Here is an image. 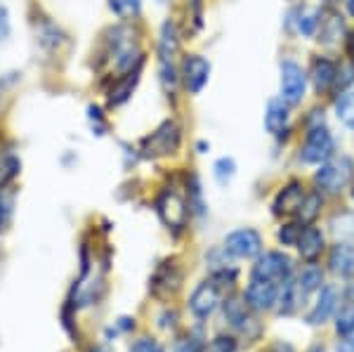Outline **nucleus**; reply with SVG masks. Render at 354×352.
I'll list each match as a JSON object with an SVG mask.
<instances>
[{"mask_svg": "<svg viewBox=\"0 0 354 352\" xmlns=\"http://www.w3.org/2000/svg\"><path fill=\"white\" fill-rule=\"evenodd\" d=\"M147 64V50L142 45L137 21H113L100 33L93 50V69L100 85L113 76H121Z\"/></svg>", "mask_w": 354, "mask_h": 352, "instance_id": "obj_1", "label": "nucleus"}, {"mask_svg": "<svg viewBox=\"0 0 354 352\" xmlns=\"http://www.w3.org/2000/svg\"><path fill=\"white\" fill-rule=\"evenodd\" d=\"M31 36L36 53L43 55V59L57 62L73 48V38L55 17L45 15L43 10H36L31 15Z\"/></svg>", "mask_w": 354, "mask_h": 352, "instance_id": "obj_2", "label": "nucleus"}, {"mask_svg": "<svg viewBox=\"0 0 354 352\" xmlns=\"http://www.w3.org/2000/svg\"><path fill=\"white\" fill-rule=\"evenodd\" d=\"M182 145V126L175 118H165L158 123L149 135L140 140L137 145V154L140 158H163L173 156Z\"/></svg>", "mask_w": 354, "mask_h": 352, "instance_id": "obj_3", "label": "nucleus"}, {"mask_svg": "<svg viewBox=\"0 0 354 352\" xmlns=\"http://www.w3.org/2000/svg\"><path fill=\"white\" fill-rule=\"evenodd\" d=\"M210 73H213V64L208 57L198 53H187L180 57V83L189 98H198L210 83Z\"/></svg>", "mask_w": 354, "mask_h": 352, "instance_id": "obj_4", "label": "nucleus"}, {"mask_svg": "<svg viewBox=\"0 0 354 352\" xmlns=\"http://www.w3.org/2000/svg\"><path fill=\"white\" fill-rule=\"evenodd\" d=\"M156 213L161 218V223L173 232H182L189 223V203L182 196V192L177 187H165V189L156 198Z\"/></svg>", "mask_w": 354, "mask_h": 352, "instance_id": "obj_5", "label": "nucleus"}, {"mask_svg": "<svg viewBox=\"0 0 354 352\" xmlns=\"http://www.w3.org/2000/svg\"><path fill=\"white\" fill-rule=\"evenodd\" d=\"M142 71H145V66L133 69L128 73H121V76H113V78H109V81H104L100 85L102 95H104V106H106V109L116 111V109H121V106H125L130 100H133L137 85H140V81H142Z\"/></svg>", "mask_w": 354, "mask_h": 352, "instance_id": "obj_6", "label": "nucleus"}, {"mask_svg": "<svg viewBox=\"0 0 354 352\" xmlns=\"http://www.w3.org/2000/svg\"><path fill=\"white\" fill-rule=\"evenodd\" d=\"M352 161L347 156H340V158H333V161L324 163L322 170H319L317 175H314V183L322 187L324 192H328V194H338L347 187V183L352 180Z\"/></svg>", "mask_w": 354, "mask_h": 352, "instance_id": "obj_7", "label": "nucleus"}, {"mask_svg": "<svg viewBox=\"0 0 354 352\" xmlns=\"http://www.w3.org/2000/svg\"><path fill=\"white\" fill-rule=\"evenodd\" d=\"M335 151V140L328 128L314 126L307 133V140L300 149V158L305 163H326Z\"/></svg>", "mask_w": 354, "mask_h": 352, "instance_id": "obj_8", "label": "nucleus"}, {"mask_svg": "<svg viewBox=\"0 0 354 352\" xmlns=\"http://www.w3.org/2000/svg\"><path fill=\"white\" fill-rule=\"evenodd\" d=\"M225 251L232 258H258L262 251V237L258 230L253 227H241V230H234L225 237Z\"/></svg>", "mask_w": 354, "mask_h": 352, "instance_id": "obj_9", "label": "nucleus"}, {"mask_svg": "<svg viewBox=\"0 0 354 352\" xmlns=\"http://www.w3.org/2000/svg\"><path fill=\"white\" fill-rule=\"evenodd\" d=\"M305 88H307V76L302 71V66L293 59H283L281 62V100L288 106L300 104L305 98Z\"/></svg>", "mask_w": 354, "mask_h": 352, "instance_id": "obj_10", "label": "nucleus"}, {"mask_svg": "<svg viewBox=\"0 0 354 352\" xmlns=\"http://www.w3.org/2000/svg\"><path fill=\"white\" fill-rule=\"evenodd\" d=\"M290 270H293V263H290L288 255L272 251L258 258V263H255V268H253V279H267L281 286L290 277Z\"/></svg>", "mask_w": 354, "mask_h": 352, "instance_id": "obj_11", "label": "nucleus"}, {"mask_svg": "<svg viewBox=\"0 0 354 352\" xmlns=\"http://www.w3.org/2000/svg\"><path fill=\"white\" fill-rule=\"evenodd\" d=\"M153 53H156V62H180V26L173 17L163 19L158 26Z\"/></svg>", "mask_w": 354, "mask_h": 352, "instance_id": "obj_12", "label": "nucleus"}, {"mask_svg": "<svg viewBox=\"0 0 354 352\" xmlns=\"http://www.w3.org/2000/svg\"><path fill=\"white\" fill-rule=\"evenodd\" d=\"M277 298H279V284L267 279H250L248 288L243 293L245 305L255 312L272 310L277 305Z\"/></svg>", "mask_w": 354, "mask_h": 352, "instance_id": "obj_13", "label": "nucleus"}, {"mask_svg": "<svg viewBox=\"0 0 354 352\" xmlns=\"http://www.w3.org/2000/svg\"><path fill=\"white\" fill-rule=\"evenodd\" d=\"M109 109L104 106V102L90 100L85 104V126H88L93 138H106L111 133V116Z\"/></svg>", "mask_w": 354, "mask_h": 352, "instance_id": "obj_14", "label": "nucleus"}, {"mask_svg": "<svg viewBox=\"0 0 354 352\" xmlns=\"http://www.w3.org/2000/svg\"><path fill=\"white\" fill-rule=\"evenodd\" d=\"M265 130L272 138H286L288 133V104L281 98L267 102L265 109Z\"/></svg>", "mask_w": 354, "mask_h": 352, "instance_id": "obj_15", "label": "nucleus"}, {"mask_svg": "<svg viewBox=\"0 0 354 352\" xmlns=\"http://www.w3.org/2000/svg\"><path fill=\"white\" fill-rule=\"evenodd\" d=\"M180 281H182V272L180 268H177L175 263H163L161 268H158V272L153 275V281H151V288L156 296H170V293H175L177 288H180Z\"/></svg>", "mask_w": 354, "mask_h": 352, "instance_id": "obj_16", "label": "nucleus"}, {"mask_svg": "<svg viewBox=\"0 0 354 352\" xmlns=\"http://www.w3.org/2000/svg\"><path fill=\"white\" fill-rule=\"evenodd\" d=\"M21 175V156L15 147L0 145V187H12Z\"/></svg>", "mask_w": 354, "mask_h": 352, "instance_id": "obj_17", "label": "nucleus"}, {"mask_svg": "<svg viewBox=\"0 0 354 352\" xmlns=\"http://www.w3.org/2000/svg\"><path fill=\"white\" fill-rule=\"evenodd\" d=\"M302 198H305V192H302L300 183L286 185L277 194V198H274V215H293V213H298Z\"/></svg>", "mask_w": 354, "mask_h": 352, "instance_id": "obj_18", "label": "nucleus"}, {"mask_svg": "<svg viewBox=\"0 0 354 352\" xmlns=\"http://www.w3.org/2000/svg\"><path fill=\"white\" fill-rule=\"evenodd\" d=\"M106 10L116 21H140L145 15V0H106Z\"/></svg>", "mask_w": 354, "mask_h": 352, "instance_id": "obj_19", "label": "nucleus"}, {"mask_svg": "<svg viewBox=\"0 0 354 352\" xmlns=\"http://www.w3.org/2000/svg\"><path fill=\"white\" fill-rule=\"evenodd\" d=\"M295 246H298L302 258L314 263L324 251V234L317 227H305V230H300V237H298V241H295Z\"/></svg>", "mask_w": 354, "mask_h": 352, "instance_id": "obj_20", "label": "nucleus"}, {"mask_svg": "<svg viewBox=\"0 0 354 352\" xmlns=\"http://www.w3.org/2000/svg\"><path fill=\"white\" fill-rule=\"evenodd\" d=\"M330 270L338 277H354V246L347 241H340L330 251Z\"/></svg>", "mask_w": 354, "mask_h": 352, "instance_id": "obj_21", "label": "nucleus"}, {"mask_svg": "<svg viewBox=\"0 0 354 352\" xmlns=\"http://www.w3.org/2000/svg\"><path fill=\"white\" fill-rule=\"evenodd\" d=\"M335 64L326 57H317V59L312 62V81H314V90L317 93H326V90L333 88L335 83Z\"/></svg>", "mask_w": 354, "mask_h": 352, "instance_id": "obj_22", "label": "nucleus"}, {"mask_svg": "<svg viewBox=\"0 0 354 352\" xmlns=\"http://www.w3.org/2000/svg\"><path fill=\"white\" fill-rule=\"evenodd\" d=\"M335 303H338V293H335L333 286H326L322 291V296H319L317 305H314V310L310 312V317H307V322H310V324H314V326L324 324V322H326L328 317L333 315Z\"/></svg>", "mask_w": 354, "mask_h": 352, "instance_id": "obj_23", "label": "nucleus"}, {"mask_svg": "<svg viewBox=\"0 0 354 352\" xmlns=\"http://www.w3.org/2000/svg\"><path fill=\"white\" fill-rule=\"evenodd\" d=\"M300 296H302V288H300V284H295L293 279H288L279 286V298H277V303H279V315H293L295 308L300 305Z\"/></svg>", "mask_w": 354, "mask_h": 352, "instance_id": "obj_24", "label": "nucleus"}, {"mask_svg": "<svg viewBox=\"0 0 354 352\" xmlns=\"http://www.w3.org/2000/svg\"><path fill=\"white\" fill-rule=\"evenodd\" d=\"M225 317L234 328H239V331H245V326L253 324V319H250V315H248V305H245V300H241V298L227 300Z\"/></svg>", "mask_w": 354, "mask_h": 352, "instance_id": "obj_25", "label": "nucleus"}, {"mask_svg": "<svg viewBox=\"0 0 354 352\" xmlns=\"http://www.w3.org/2000/svg\"><path fill=\"white\" fill-rule=\"evenodd\" d=\"M290 17H293L295 28H298V33H302V36H314L319 24H322V15L314 8H300L295 12H290Z\"/></svg>", "mask_w": 354, "mask_h": 352, "instance_id": "obj_26", "label": "nucleus"}, {"mask_svg": "<svg viewBox=\"0 0 354 352\" xmlns=\"http://www.w3.org/2000/svg\"><path fill=\"white\" fill-rule=\"evenodd\" d=\"M15 201H17V192L12 187H0V234L10 230L15 218Z\"/></svg>", "mask_w": 354, "mask_h": 352, "instance_id": "obj_27", "label": "nucleus"}, {"mask_svg": "<svg viewBox=\"0 0 354 352\" xmlns=\"http://www.w3.org/2000/svg\"><path fill=\"white\" fill-rule=\"evenodd\" d=\"M187 203H189V213L192 215H205V201H203V187L198 175H192L189 185H187Z\"/></svg>", "mask_w": 354, "mask_h": 352, "instance_id": "obj_28", "label": "nucleus"}, {"mask_svg": "<svg viewBox=\"0 0 354 352\" xmlns=\"http://www.w3.org/2000/svg\"><path fill=\"white\" fill-rule=\"evenodd\" d=\"M213 178L220 187L232 185V180L236 178V161L232 156H220L213 163Z\"/></svg>", "mask_w": 354, "mask_h": 352, "instance_id": "obj_29", "label": "nucleus"}, {"mask_svg": "<svg viewBox=\"0 0 354 352\" xmlns=\"http://www.w3.org/2000/svg\"><path fill=\"white\" fill-rule=\"evenodd\" d=\"M335 116L342 126L354 130V90H347L335 100Z\"/></svg>", "mask_w": 354, "mask_h": 352, "instance_id": "obj_30", "label": "nucleus"}, {"mask_svg": "<svg viewBox=\"0 0 354 352\" xmlns=\"http://www.w3.org/2000/svg\"><path fill=\"white\" fill-rule=\"evenodd\" d=\"M319 211H322V196L317 194V192H312V194H307L302 198L300 208H298V218L302 225H310L317 220Z\"/></svg>", "mask_w": 354, "mask_h": 352, "instance_id": "obj_31", "label": "nucleus"}, {"mask_svg": "<svg viewBox=\"0 0 354 352\" xmlns=\"http://www.w3.org/2000/svg\"><path fill=\"white\" fill-rule=\"evenodd\" d=\"M322 33H319V41L326 43V45H335L340 41L342 31H345V26H342V19L340 17H328V19H324L322 24Z\"/></svg>", "mask_w": 354, "mask_h": 352, "instance_id": "obj_32", "label": "nucleus"}, {"mask_svg": "<svg viewBox=\"0 0 354 352\" xmlns=\"http://www.w3.org/2000/svg\"><path fill=\"white\" fill-rule=\"evenodd\" d=\"M298 284H300L302 293H312V291H317V288H322V284H324L322 268H317V265H307V268L300 272Z\"/></svg>", "mask_w": 354, "mask_h": 352, "instance_id": "obj_33", "label": "nucleus"}, {"mask_svg": "<svg viewBox=\"0 0 354 352\" xmlns=\"http://www.w3.org/2000/svg\"><path fill=\"white\" fill-rule=\"evenodd\" d=\"M12 33H15L12 10H10L8 3H3V0H0V48L12 41Z\"/></svg>", "mask_w": 354, "mask_h": 352, "instance_id": "obj_34", "label": "nucleus"}, {"mask_svg": "<svg viewBox=\"0 0 354 352\" xmlns=\"http://www.w3.org/2000/svg\"><path fill=\"white\" fill-rule=\"evenodd\" d=\"M24 81V71L19 69H8L0 73V98H8L10 93H15V88Z\"/></svg>", "mask_w": 354, "mask_h": 352, "instance_id": "obj_35", "label": "nucleus"}, {"mask_svg": "<svg viewBox=\"0 0 354 352\" xmlns=\"http://www.w3.org/2000/svg\"><path fill=\"white\" fill-rule=\"evenodd\" d=\"M335 331L340 336H347V333L354 331V303H347L345 308L338 312V319H335Z\"/></svg>", "mask_w": 354, "mask_h": 352, "instance_id": "obj_36", "label": "nucleus"}, {"mask_svg": "<svg viewBox=\"0 0 354 352\" xmlns=\"http://www.w3.org/2000/svg\"><path fill=\"white\" fill-rule=\"evenodd\" d=\"M208 352H236V340L232 336H218L210 343Z\"/></svg>", "mask_w": 354, "mask_h": 352, "instance_id": "obj_37", "label": "nucleus"}, {"mask_svg": "<svg viewBox=\"0 0 354 352\" xmlns=\"http://www.w3.org/2000/svg\"><path fill=\"white\" fill-rule=\"evenodd\" d=\"M130 352H163V348L153 338H140V340H135V343H133Z\"/></svg>", "mask_w": 354, "mask_h": 352, "instance_id": "obj_38", "label": "nucleus"}, {"mask_svg": "<svg viewBox=\"0 0 354 352\" xmlns=\"http://www.w3.org/2000/svg\"><path fill=\"white\" fill-rule=\"evenodd\" d=\"M300 230H302L300 225H286L281 232H279V239H281L283 243H295L300 237Z\"/></svg>", "mask_w": 354, "mask_h": 352, "instance_id": "obj_39", "label": "nucleus"}, {"mask_svg": "<svg viewBox=\"0 0 354 352\" xmlns=\"http://www.w3.org/2000/svg\"><path fill=\"white\" fill-rule=\"evenodd\" d=\"M175 352H203V348H201V343H198V340L185 338V340H180V343L175 345Z\"/></svg>", "mask_w": 354, "mask_h": 352, "instance_id": "obj_40", "label": "nucleus"}, {"mask_svg": "<svg viewBox=\"0 0 354 352\" xmlns=\"http://www.w3.org/2000/svg\"><path fill=\"white\" fill-rule=\"evenodd\" d=\"M335 352H354V331L347 333L345 340H340L338 348H335Z\"/></svg>", "mask_w": 354, "mask_h": 352, "instance_id": "obj_41", "label": "nucleus"}, {"mask_svg": "<svg viewBox=\"0 0 354 352\" xmlns=\"http://www.w3.org/2000/svg\"><path fill=\"white\" fill-rule=\"evenodd\" d=\"M196 151H198V154H208V151H210V142L198 140V142H196Z\"/></svg>", "mask_w": 354, "mask_h": 352, "instance_id": "obj_42", "label": "nucleus"}, {"mask_svg": "<svg viewBox=\"0 0 354 352\" xmlns=\"http://www.w3.org/2000/svg\"><path fill=\"white\" fill-rule=\"evenodd\" d=\"M347 12L354 17V0H347Z\"/></svg>", "mask_w": 354, "mask_h": 352, "instance_id": "obj_43", "label": "nucleus"}, {"mask_svg": "<svg viewBox=\"0 0 354 352\" xmlns=\"http://www.w3.org/2000/svg\"><path fill=\"white\" fill-rule=\"evenodd\" d=\"M350 55H352V59H354V36L350 38Z\"/></svg>", "mask_w": 354, "mask_h": 352, "instance_id": "obj_44", "label": "nucleus"}, {"mask_svg": "<svg viewBox=\"0 0 354 352\" xmlns=\"http://www.w3.org/2000/svg\"><path fill=\"white\" fill-rule=\"evenodd\" d=\"M156 3H158V5H168L170 0H156Z\"/></svg>", "mask_w": 354, "mask_h": 352, "instance_id": "obj_45", "label": "nucleus"}, {"mask_svg": "<svg viewBox=\"0 0 354 352\" xmlns=\"http://www.w3.org/2000/svg\"><path fill=\"white\" fill-rule=\"evenodd\" d=\"M90 352H109V350H104V348H97V350H90Z\"/></svg>", "mask_w": 354, "mask_h": 352, "instance_id": "obj_46", "label": "nucleus"}, {"mask_svg": "<svg viewBox=\"0 0 354 352\" xmlns=\"http://www.w3.org/2000/svg\"><path fill=\"white\" fill-rule=\"evenodd\" d=\"M310 352H324V348H312Z\"/></svg>", "mask_w": 354, "mask_h": 352, "instance_id": "obj_47", "label": "nucleus"}, {"mask_svg": "<svg viewBox=\"0 0 354 352\" xmlns=\"http://www.w3.org/2000/svg\"><path fill=\"white\" fill-rule=\"evenodd\" d=\"M328 5H335V3H340V0H326Z\"/></svg>", "mask_w": 354, "mask_h": 352, "instance_id": "obj_48", "label": "nucleus"}]
</instances>
